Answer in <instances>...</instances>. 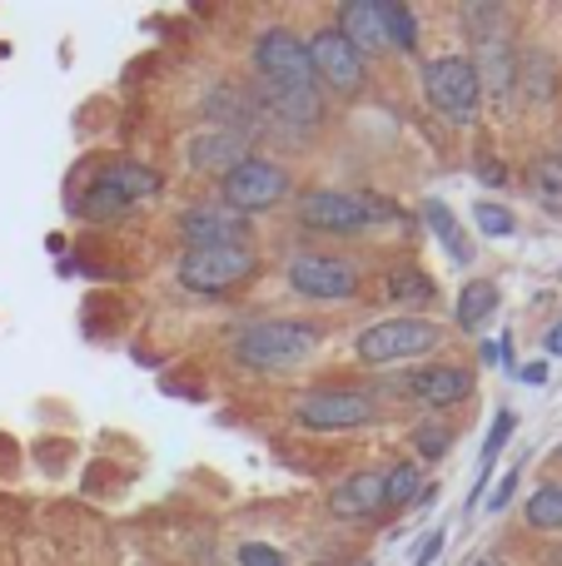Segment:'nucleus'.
<instances>
[{"instance_id":"1","label":"nucleus","mask_w":562,"mask_h":566,"mask_svg":"<svg viewBox=\"0 0 562 566\" xmlns=\"http://www.w3.org/2000/svg\"><path fill=\"white\" fill-rule=\"evenodd\" d=\"M319 343H324V328H319V323H304V318H259V323H244V328L235 333L229 353H235L244 368L284 373V368H294L299 358H309Z\"/></svg>"},{"instance_id":"2","label":"nucleus","mask_w":562,"mask_h":566,"mask_svg":"<svg viewBox=\"0 0 562 566\" xmlns=\"http://www.w3.org/2000/svg\"><path fill=\"white\" fill-rule=\"evenodd\" d=\"M294 214L309 234L354 239V234H368V229H374L378 219H388L394 209L378 195H354V189H304Z\"/></svg>"},{"instance_id":"3","label":"nucleus","mask_w":562,"mask_h":566,"mask_svg":"<svg viewBox=\"0 0 562 566\" xmlns=\"http://www.w3.org/2000/svg\"><path fill=\"white\" fill-rule=\"evenodd\" d=\"M254 85H269V90H314V65H309V45L284 25H269L259 30L254 50Z\"/></svg>"},{"instance_id":"4","label":"nucleus","mask_w":562,"mask_h":566,"mask_svg":"<svg viewBox=\"0 0 562 566\" xmlns=\"http://www.w3.org/2000/svg\"><path fill=\"white\" fill-rule=\"evenodd\" d=\"M294 422L304 432H354L378 422V398L358 388H314L294 402Z\"/></svg>"},{"instance_id":"5","label":"nucleus","mask_w":562,"mask_h":566,"mask_svg":"<svg viewBox=\"0 0 562 566\" xmlns=\"http://www.w3.org/2000/svg\"><path fill=\"white\" fill-rule=\"evenodd\" d=\"M289 189H294V179H289L284 165H274V159H259L249 155L244 165H235L225 179H219V195H225V209H235V214H264V209L284 205Z\"/></svg>"},{"instance_id":"6","label":"nucleus","mask_w":562,"mask_h":566,"mask_svg":"<svg viewBox=\"0 0 562 566\" xmlns=\"http://www.w3.org/2000/svg\"><path fill=\"white\" fill-rule=\"evenodd\" d=\"M438 343H444V328L428 318H384L374 323V328H364L354 338V353L364 363H374V368H384V363H404V358H424V353H434Z\"/></svg>"},{"instance_id":"7","label":"nucleus","mask_w":562,"mask_h":566,"mask_svg":"<svg viewBox=\"0 0 562 566\" xmlns=\"http://www.w3.org/2000/svg\"><path fill=\"white\" fill-rule=\"evenodd\" d=\"M424 95L444 119L468 125V119L478 115L483 90H478V75H473V65H468V55H438L424 65Z\"/></svg>"},{"instance_id":"8","label":"nucleus","mask_w":562,"mask_h":566,"mask_svg":"<svg viewBox=\"0 0 562 566\" xmlns=\"http://www.w3.org/2000/svg\"><path fill=\"white\" fill-rule=\"evenodd\" d=\"M254 269H259V259L249 254V249H189V254L179 259L175 274L189 293L219 298V293H229V289L254 279Z\"/></svg>"},{"instance_id":"9","label":"nucleus","mask_w":562,"mask_h":566,"mask_svg":"<svg viewBox=\"0 0 562 566\" xmlns=\"http://www.w3.org/2000/svg\"><path fill=\"white\" fill-rule=\"evenodd\" d=\"M289 289L314 303H344L364 289V274L344 254H294L289 259Z\"/></svg>"},{"instance_id":"10","label":"nucleus","mask_w":562,"mask_h":566,"mask_svg":"<svg viewBox=\"0 0 562 566\" xmlns=\"http://www.w3.org/2000/svg\"><path fill=\"white\" fill-rule=\"evenodd\" d=\"M249 219L225 205H195L179 214V239L189 249H249Z\"/></svg>"},{"instance_id":"11","label":"nucleus","mask_w":562,"mask_h":566,"mask_svg":"<svg viewBox=\"0 0 562 566\" xmlns=\"http://www.w3.org/2000/svg\"><path fill=\"white\" fill-rule=\"evenodd\" d=\"M304 45H309L314 80H324V85L339 90V95H358V90H364V55H358L339 30H319V35L304 40Z\"/></svg>"},{"instance_id":"12","label":"nucleus","mask_w":562,"mask_h":566,"mask_svg":"<svg viewBox=\"0 0 562 566\" xmlns=\"http://www.w3.org/2000/svg\"><path fill=\"white\" fill-rule=\"evenodd\" d=\"M404 388L418 402H428V408H458V402L473 398V368H464V363H428V368L408 373Z\"/></svg>"},{"instance_id":"13","label":"nucleus","mask_w":562,"mask_h":566,"mask_svg":"<svg viewBox=\"0 0 562 566\" xmlns=\"http://www.w3.org/2000/svg\"><path fill=\"white\" fill-rule=\"evenodd\" d=\"M468 65H473V75H478V90H488L498 105H508V95L518 90V50H513V40L508 35L478 40L473 55H468Z\"/></svg>"},{"instance_id":"14","label":"nucleus","mask_w":562,"mask_h":566,"mask_svg":"<svg viewBox=\"0 0 562 566\" xmlns=\"http://www.w3.org/2000/svg\"><path fill=\"white\" fill-rule=\"evenodd\" d=\"M205 115L215 119V129H229V135H244V139H254V129H259V99H254V90H244V85H209L205 90Z\"/></svg>"},{"instance_id":"15","label":"nucleus","mask_w":562,"mask_h":566,"mask_svg":"<svg viewBox=\"0 0 562 566\" xmlns=\"http://www.w3.org/2000/svg\"><path fill=\"white\" fill-rule=\"evenodd\" d=\"M329 512L339 522H364L384 512V472H354L329 492Z\"/></svg>"},{"instance_id":"16","label":"nucleus","mask_w":562,"mask_h":566,"mask_svg":"<svg viewBox=\"0 0 562 566\" xmlns=\"http://www.w3.org/2000/svg\"><path fill=\"white\" fill-rule=\"evenodd\" d=\"M249 159V139L244 135H229V129H205V135L189 139V169L195 175H219L225 179L235 165Z\"/></svg>"},{"instance_id":"17","label":"nucleus","mask_w":562,"mask_h":566,"mask_svg":"<svg viewBox=\"0 0 562 566\" xmlns=\"http://www.w3.org/2000/svg\"><path fill=\"white\" fill-rule=\"evenodd\" d=\"M339 35L358 50V55H374L388 45L384 35V15H378V0H344L339 6Z\"/></svg>"},{"instance_id":"18","label":"nucleus","mask_w":562,"mask_h":566,"mask_svg":"<svg viewBox=\"0 0 562 566\" xmlns=\"http://www.w3.org/2000/svg\"><path fill=\"white\" fill-rule=\"evenodd\" d=\"M95 179H100V185H105V189H115V195L125 199L129 209H135V205H145L149 195H159V175H155V169H145V165H129V159H119V165H105Z\"/></svg>"},{"instance_id":"19","label":"nucleus","mask_w":562,"mask_h":566,"mask_svg":"<svg viewBox=\"0 0 562 566\" xmlns=\"http://www.w3.org/2000/svg\"><path fill=\"white\" fill-rule=\"evenodd\" d=\"M498 313V283L493 279H473V283H464V293H458V308H454V318H458V328L464 333H483V323Z\"/></svg>"},{"instance_id":"20","label":"nucleus","mask_w":562,"mask_h":566,"mask_svg":"<svg viewBox=\"0 0 562 566\" xmlns=\"http://www.w3.org/2000/svg\"><path fill=\"white\" fill-rule=\"evenodd\" d=\"M528 195L538 199L543 214L562 219V155H538L528 165Z\"/></svg>"},{"instance_id":"21","label":"nucleus","mask_w":562,"mask_h":566,"mask_svg":"<svg viewBox=\"0 0 562 566\" xmlns=\"http://www.w3.org/2000/svg\"><path fill=\"white\" fill-rule=\"evenodd\" d=\"M518 90H523V99H533V105H548V99H553V90H558L553 55H543V50L518 55Z\"/></svg>"},{"instance_id":"22","label":"nucleus","mask_w":562,"mask_h":566,"mask_svg":"<svg viewBox=\"0 0 562 566\" xmlns=\"http://www.w3.org/2000/svg\"><path fill=\"white\" fill-rule=\"evenodd\" d=\"M424 224L434 229V239L448 249V259H454V264H468V259H473V249H468L464 229H458L454 209H448L444 199H424Z\"/></svg>"},{"instance_id":"23","label":"nucleus","mask_w":562,"mask_h":566,"mask_svg":"<svg viewBox=\"0 0 562 566\" xmlns=\"http://www.w3.org/2000/svg\"><path fill=\"white\" fill-rule=\"evenodd\" d=\"M384 293H388V303H414V308H424V303H434L438 289L418 264H394L384 279Z\"/></svg>"},{"instance_id":"24","label":"nucleus","mask_w":562,"mask_h":566,"mask_svg":"<svg viewBox=\"0 0 562 566\" xmlns=\"http://www.w3.org/2000/svg\"><path fill=\"white\" fill-rule=\"evenodd\" d=\"M528 527L533 532H562V482H543L523 507Z\"/></svg>"},{"instance_id":"25","label":"nucleus","mask_w":562,"mask_h":566,"mask_svg":"<svg viewBox=\"0 0 562 566\" xmlns=\"http://www.w3.org/2000/svg\"><path fill=\"white\" fill-rule=\"evenodd\" d=\"M378 15H384L388 45H398V50H408V55H414V50H418V15H414V6H398V0H378Z\"/></svg>"},{"instance_id":"26","label":"nucleus","mask_w":562,"mask_h":566,"mask_svg":"<svg viewBox=\"0 0 562 566\" xmlns=\"http://www.w3.org/2000/svg\"><path fill=\"white\" fill-rule=\"evenodd\" d=\"M424 492V468L418 462H394L384 472V507H404V502H418Z\"/></svg>"},{"instance_id":"27","label":"nucleus","mask_w":562,"mask_h":566,"mask_svg":"<svg viewBox=\"0 0 562 566\" xmlns=\"http://www.w3.org/2000/svg\"><path fill=\"white\" fill-rule=\"evenodd\" d=\"M513 412H498L493 418V432H488V442H483V478H478V488H473V502H468V507H478V502H483V488H488V478H493V462H498V452H503V442L513 438Z\"/></svg>"},{"instance_id":"28","label":"nucleus","mask_w":562,"mask_h":566,"mask_svg":"<svg viewBox=\"0 0 562 566\" xmlns=\"http://www.w3.org/2000/svg\"><path fill=\"white\" fill-rule=\"evenodd\" d=\"M408 442H414V452L424 462H444V452L454 448V428H444V422H418Z\"/></svg>"},{"instance_id":"29","label":"nucleus","mask_w":562,"mask_h":566,"mask_svg":"<svg viewBox=\"0 0 562 566\" xmlns=\"http://www.w3.org/2000/svg\"><path fill=\"white\" fill-rule=\"evenodd\" d=\"M473 224H478V229H483V234H488V239H513L518 219H513V209L493 205V199H478V205H473Z\"/></svg>"},{"instance_id":"30","label":"nucleus","mask_w":562,"mask_h":566,"mask_svg":"<svg viewBox=\"0 0 562 566\" xmlns=\"http://www.w3.org/2000/svg\"><path fill=\"white\" fill-rule=\"evenodd\" d=\"M464 20L473 30V40H493V35H508V6H464Z\"/></svg>"},{"instance_id":"31","label":"nucleus","mask_w":562,"mask_h":566,"mask_svg":"<svg viewBox=\"0 0 562 566\" xmlns=\"http://www.w3.org/2000/svg\"><path fill=\"white\" fill-rule=\"evenodd\" d=\"M85 214H90V219H125L129 205L115 195V189H105V185L95 179V185H90V195H85Z\"/></svg>"},{"instance_id":"32","label":"nucleus","mask_w":562,"mask_h":566,"mask_svg":"<svg viewBox=\"0 0 562 566\" xmlns=\"http://www.w3.org/2000/svg\"><path fill=\"white\" fill-rule=\"evenodd\" d=\"M239 566H289V562H284V552L264 547V542H244L239 547Z\"/></svg>"},{"instance_id":"33","label":"nucleus","mask_w":562,"mask_h":566,"mask_svg":"<svg viewBox=\"0 0 562 566\" xmlns=\"http://www.w3.org/2000/svg\"><path fill=\"white\" fill-rule=\"evenodd\" d=\"M518 478H523V472H508V478L503 482H498V488H493V497H488V512H503L508 507V502H513V492H518Z\"/></svg>"},{"instance_id":"34","label":"nucleus","mask_w":562,"mask_h":566,"mask_svg":"<svg viewBox=\"0 0 562 566\" xmlns=\"http://www.w3.org/2000/svg\"><path fill=\"white\" fill-rule=\"evenodd\" d=\"M444 542H448V532H428L424 547H418V566H434L438 552H444Z\"/></svg>"},{"instance_id":"35","label":"nucleus","mask_w":562,"mask_h":566,"mask_svg":"<svg viewBox=\"0 0 562 566\" xmlns=\"http://www.w3.org/2000/svg\"><path fill=\"white\" fill-rule=\"evenodd\" d=\"M478 179H488V185L503 189V185H508V169L498 165V159H478Z\"/></svg>"},{"instance_id":"36","label":"nucleus","mask_w":562,"mask_h":566,"mask_svg":"<svg viewBox=\"0 0 562 566\" xmlns=\"http://www.w3.org/2000/svg\"><path fill=\"white\" fill-rule=\"evenodd\" d=\"M523 382H533V388H538V382H548V363H528V368H523Z\"/></svg>"},{"instance_id":"37","label":"nucleus","mask_w":562,"mask_h":566,"mask_svg":"<svg viewBox=\"0 0 562 566\" xmlns=\"http://www.w3.org/2000/svg\"><path fill=\"white\" fill-rule=\"evenodd\" d=\"M473 566H503V562H498V557H478Z\"/></svg>"}]
</instances>
